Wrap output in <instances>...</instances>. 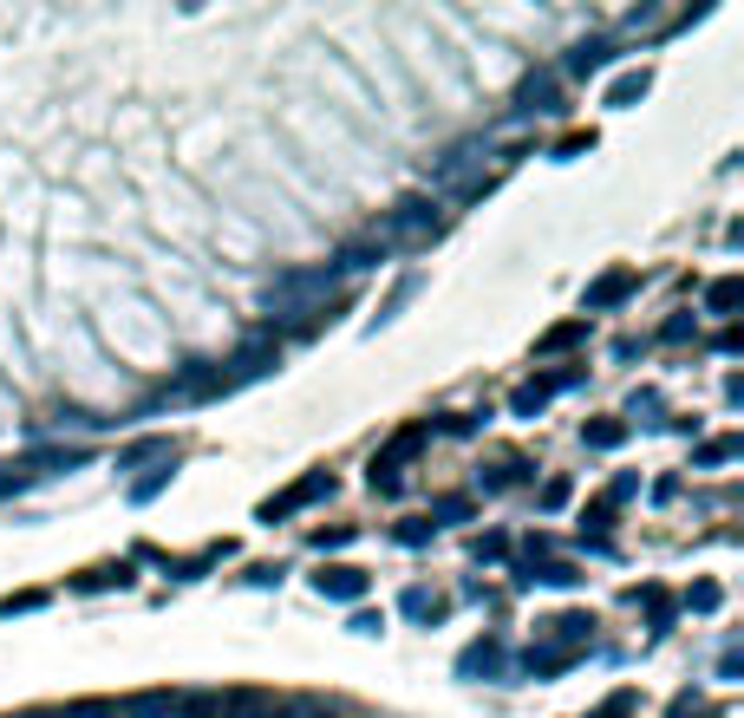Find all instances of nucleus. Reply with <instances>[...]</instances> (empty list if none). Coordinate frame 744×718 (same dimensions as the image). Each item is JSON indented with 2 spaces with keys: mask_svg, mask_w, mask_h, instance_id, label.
<instances>
[{
  "mask_svg": "<svg viewBox=\"0 0 744 718\" xmlns=\"http://www.w3.org/2000/svg\"><path fill=\"white\" fill-rule=\"evenodd\" d=\"M444 229V209L431 203V196H405L399 209H386V222L373 229V242L392 255V248H418V242H431Z\"/></svg>",
  "mask_w": 744,
  "mask_h": 718,
  "instance_id": "1",
  "label": "nucleus"
},
{
  "mask_svg": "<svg viewBox=\"0 0 744 718\" xmlns=\"http://www.w3.org/2000/svg\"><path fill=\"white\" fill-rule=\"evenodd\" d=\"M176 713L183 718H261L268 699H255V693H196V699H183Z\"/></svg>",
  "mask_w": 744,
  "mask_h": 718,
  "instance_id": "4",
  "label": "nucleus"
},
{
  "mask_svg": "<svg viewBox=\"0 0 744 718\" xmlns=\"http://www.w3.org/2000/svg\"><path fill=\"white\" fill-rule=\"evenodd\" d=\"M706 307H712V314H732V307H739V281H719V288L706 294Z\"/></svg>",
  "mask_w": 744,
  "mask_h": 718,
  "instance_id": "15",
  "label": "nucleus"
},
{
  "mask_svg": "<svg viewBox=\"0 0 744 718\" xmlns=\"http://www.w3.org/2000/svg\"><path fill=\"white\" fill-rule=\"evenodd\" d=\"M627 288H634V268H614V275L601 281V288H588V307H614V301H621Z\"/></svg>",
  "mask_w": 744,
  "mask_h": 718,
  "instance_id": "10",
  "label": "nucleus"
},
{
  "mask_svg": "<svg viewBox=\"0 0 744 718\" xmlns=\"http://www.w3.org/2000/svg\"><path fill=\"white\" fill-rule=\"evenodd\" d=\"M484 137H471V144H451L438 163H425V183L431 190H451V196H477L484 183H477V170H484Z\"/></svg>",
  "mask_w": 744,
  "mask_h": 718,
  "instance_id": "2",
  "label": "nucleus"
},
{
  "mask_svg": "<svg viewBox=\"0 0 744 718\" xmlns=\"http://www.w3.org/2000/svg\"><path fill=\"white\" fill-rule=\"evenodd\" d=\"M641 92H647V72H627V78H621V85L608 92V105H634Z\"/></svg>",
  "mask_w": 744,
  "mask_h": 718,
  "instance_id": "14",
  "label": "nucleus"
},
{
  "mask_svg": "<svg viewBox=\"0 0 744 718\" xmlns=\"http://www.w3.org/2000/svg\"><path fill=\"white\" fill-rule=\"evenodd\" d=\"M588 445H601V451H614V445H621V425H595V431H588Z\"/></svg>",
  "mask_w": 744,
  "mask_h": 718,
  "instance_id": "19",
  "label": "nucleus"
},
{
  "mask_svg": "<svg viewBox=\"0 0 744 718\" xmlns=\"http://www.w3.org/2000/svg\"><path fill=\"white\" fill-rule=\"evenodd\" d=\"M556 72H529L523 85H516V105H510V118H529V111H556Z\"/></svg>",
  "mask_w": 744,
  "mask_h": 718,
  "instance_id": "5",
  "label": "nucleus"
},
{
  "mask_svg": "<svg viewBox=\"0 0 744 718\" xmlns=\"http://www.w3.org/2000/svg\"><path fill=\"white\" fill-rule=\"evenodd\" d=\"M431 516H444V523H458V516H471V497H438V503H431Z\"/></svg>",
  "mask_w": 744,
  "mask_h": 718,
  "instance_id": "17",
  "label": "nucleus"
},
{
  "mask_svg": "<svg viewBox=\"0 0 744 718\" xmlns=\"http://www.w3.org/2000/svg\"><path fill=\"white\" fill-rule=\"evenodd\" d=\"M529 582H549V588H575V582H582V575H575V569H569V562H542V569H536V575H529Z\"/></svg>",
  "mask_w": 744,
  "mask_h": 718,
  "instance_id": "13",
  "label": "nucleus"
},
{
  "mask_svg": "<svg viewBox=\"0 0 744 718\" xmlns=\"http://www.w3.org/2000/svg\"><path fill=\"white\" fill-rule=\"evenodd\" d=\"M327 490H333V477H327V471H314V477H307V484H294V490H288V497H275V503H268V510H261V516H268V523H275V516H288V510H301V503H314V497H327Z\"/></svg>",
  "mask_w": 744,
  "mask_h": 718,
  "instance_id": "7",
  "label": "nucleus"
},
{
  "mask_svg": "<svg viewBox=\"0 0 744 718\" xmlns=\"http://www.w3.org/2000/svg\"><path fill=\"white\" fill-rule=\"evenodd\" d=\"M275 366H281V340H275V327H268V333H255V340L222 366V386L235 392V386H248V379H261V373H275Z\"/></svg>",
  "mask_w": 744,
  "mask_h": 718,
  "instance_id": "3",
  "label": "nucleus"
},
{
  "mask_svg": "<svg viewBox=\"0 0 744 718\" xmlns=\"http://www.w3.org/2000/svg\"><path fill=\"white\" fill-rule=\"evenodd\" d=\"M601 65H614V39H582V46L562 59L569 78H588V72H601Z\"/></svg>",
  "mask_w": 744,
  "mask_h": 718,
  "instance_id": "6",
  "label": "nucleus"
},
{
  "mask_svg": "<svg viewBox=\"0 0 744 718\" xmlns=\"http://www.w3.org/2000/svg\"><path fill=\"white\" fill-rule=\"evenodd\" d=\"M588 628H595L588 614H562V621H549V634H556V641H569V647H575V641H588Z\"/></svg>",
  "mask_w": 744,
  "mask_h": 718,
  "instance_id": "12",
  "label": "nucleus"
},
{
  "mask_svg": "<svg viewBox=\"0 0 744 718\" xmlns=\"http://www.w3.org/2000/svg\"><path fill=\"white\" fill-rule=\"evenodd\" d=\"M503 667V641H477V647H464V660H458V673H497Z\"/></svg>",
  "mask_w": 744,
  "mask_h": 718,
  "instance_id": "9",
  "label": "nucleus"
},
{
  "mask_svg": "<svg viewBox=\"0 0 744 718\" xmlns=\"http://www.w3.org/2000/svg\"><path fill=\"white\" fill-rule=\"evenodd\" d=\"M725 458H739V438H719V445L699 451V464H725Z\"/></svg>",
  "mask_w": 744,
  "mask_h": 718,
  "instance_id": "18",
  "label": "nucleus"
},
{
  "mask_svg": "<svg viewBox=\"0 0 744 718\" xmlns=\"http://www.w3.org/2000/svg\"><path fill=\"white\" fill-rule=\"evenodd\" d=\"M163 484H170V464H163V471H150V477H137V484H131V497H137V503H150Z\"/></svg>",
  "mask_w": 744,
  "mask_h": 718,
  "instance_id": "16",
  "label": "nucleus"
},
{
  "mask_svg": "<svg viewBox=\"0 0 744 718\" xmlns=\"http://www.w3.org/2000/svg\"><path fill=\"white\" fill-rule=\"evenodd\" d=\"M405 614H412V621H438V614H444V601H438V595H425V588H412V595H405Z\"/></svg>",
  "mask_w": 744,
  "mask_h": 718,
  "instance_id": "11",
  "label": "nucleus"
},
{
  "mask_svg": "<svg viewBox=\"0 0 744 718\" xmlns=\"http://www.w3.org/2000/svg\"><path fill=\"white\" fill-rule=\"evenodd\" d=\"M340 543H353V530H314V549H340Z\"/></svg>",
  "mask_w": 744,
  "mask_h": 718,
  "instance_id": "20",
  "label": "nucleus"
},
{
  "mask_svg": "<svg viewBox=\"0 0 744 718\" xmlns=\"http://www.w3.org/2000/svg\"><path fill=\"white\" fill-rule=\"evenodd\" d=\"M314 588L333 595V601H359V595H366V575H359V569H320Z\"/></svg>",
  "mask_w": 744,
  "mask_h": 718,
  "instance_id": "8",
  "label": "nucleus"
}]
</instances>
